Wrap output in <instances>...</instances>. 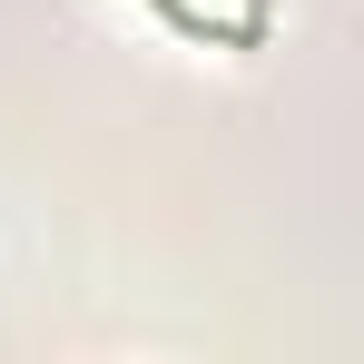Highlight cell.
<instances>
[{
  "label": "cell",
  "mask_w": 364,
  "mask_h": 364,
  "mask_svg": "<svg viewBox=\"0 0 364 364\" xmlns=\"http://www.w3.org/2000/svg\"><path fill=\"white\" fill-rule=\"evenodd\" d=\"M266 10L276 0H158V20L207 50H266Z\"/></svg>",
  "instance_id": "obj_1"
}]
</instances>
